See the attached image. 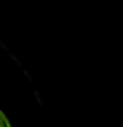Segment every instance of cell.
<instances>
[{"mask_svg":"<svg viewBox=\"0 0 123 127\" xmlns=\"http://www.w3.org/2000/svg\"><path fill=\"white\" fill-rule=\"evenodd\" d=\"M0 127H11V125H9V120L5 118V115H4L2 111H0Z\"/></svg>","mask_w":123,"mask_h":127,"instance_id":"1","label":"cell"}]
</instances>
